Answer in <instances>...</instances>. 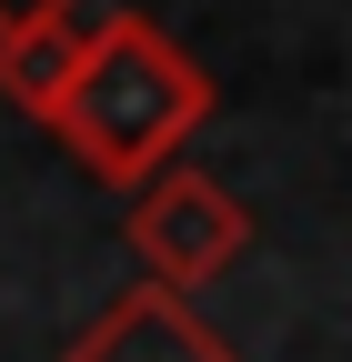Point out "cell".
I'll list each match as a JSON object with an SVG mask.
<instances>
[{"label":"cell","instance_id":"1","mask_svg":"<svg viewBox=\"0 0 352 362\" xmlns=\"http://www.w3.org/2000/svg\"><path fill=\"white\" fill-rule=\"evenodd\" d=\"M201 121H211V71H201L151 11L91 0L81 71H71L61 111H51V131L71 141V161L91 171V181H111V192H131V181H151Z\"/></svg>","mask_w":352,"mask_h":362},{"label":"cell","instance_id":"2","mask_svg":"<svg viewBox=\"0 0 352 362\" xmlns=\"http://www.w3.org/2000/svg\"><path fill=\"white\" fill-rule=\"evenodd\" d=\"M121 242L141 252V272L161 292H201L252 252V211L222 192L211 171L192 161H161L151 181H131V211H121Z\"/></svg>","mask_w":352,"mask_h":362},{"label":"cell","instance_id":"3","mask_svg":"<svg viewBox=\"0 0 352 362\" xmlns=\"http://www.w3.org/2000/svg\"><path fill=\"white\" fill-rule=\"evenodd\" d=\"M61 362H232V342L192 312V292L131 282V292H111L91 322L61 342Z\"/></svg>","mask_w":352,"mask_h":362},{"label":"cell","instance_id":"4","mask_svg":"<svg viewBox=\"0 0 352 362\" xmlns=\"http://www.w3.org/2000/svg\"><path fill=\"white\" fill-rule=\"evenodd\" d=\"M81 40H91V0H81L71 21L11 30V40H0V101L30 111V121H51V111H61V90H71V71H81Z\"/></svg>","mask_w":352,"mask_h":362},{"label":"cell","instance_id":"5","mask_svg":"<svg viewBox=\"0 0 352 362\" xmlns=\"http://www.w3.org/2000/svg\"><path fill=\"white\" fill-rule=\"evenodd\" d=\"M81 11V0H0V40H11V30H40V21H71Z\"/></svg>","mask_w":352,"mask_h":362}]
</instances>
